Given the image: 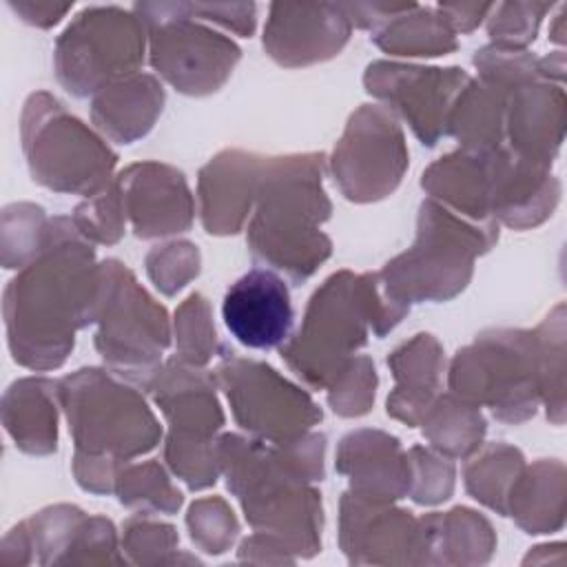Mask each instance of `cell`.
<instances>
[{
  "label": "cell",
  "mask_w": 567,
  "mask_h": 567,
  "mask_svg": "<svg viewBox=\"0 0 567 567\" xmlns=\"http://www.w3.org/2000/svg\"><path fill=\"white\" fill-rule=\"evenodd\" d=\"M95 348L111 372L148 385L171 346V326L159 306L117 259L100 264Z\"/></svg>",
  "instance_id": "ba28073f"
},
{
  "label": "cell",
  "mask_w": 567,
  "mask_h": 567,
  "mask_svg": "<svg viewBox=\"0 0 567 567\" xmlns=\"http://www.w3.org/2000/svg\"><path fill=\"white\" fill-rule=\"evenodd\" d=\"M175 332L179 359L204 365L217 354V332L210 321V308L199 292H193L175 312Z\"/></svg>",
  "instance_id": "f546056e"
},
{
  "label": "cell",
  "mask_w": 567,
  "mask_h": 567,
  "mask_svg": "<svg viewBox=\"0 0 567 567\" xmlns=\"http://www.w3.org/2000/svg\"><path fill=\"white\" fill-rule=\"evenodd\" d=\"M100 264L71 217L47 224L38 255L4 290V323L13 359L31 370L60 368L75 330L93 323Z\"/></svg>",
  "instance_id": "6da1fadb"
},
{
  "label": "cell",
  "mask_w": 567,
  "mask_h": 567,
  "mask_svg": "<svg viewBox=\"0 0 567 567\" xmlns=\"http://www.w3.org/2000/svg\"><path fill=\"white\" fill-rule=\"evenodd\" d=\"M520 470V452L496 443L465 467V487L476 501L496 509L501 516H507V496Z\"/></svg>",
  "instance_id": "83f0119b"
},
{
  "label": "cell",
  "mask_w": 567,
  "mask_h": 567,
  "mask_svg": "<svg viewBox=\"0 0 567 567\" xmlns=\"http://www.w3.org/2000/svg\"><path fill=\"white\" fill-rule=\"evenodd\" d=\"M388 365L396 379L394 392L388 396V414L419 425L441 388L443 350L439 341L432 334H414L388 357Z\"/></svg>",
  "instance_id": "603a6c76"
},
{
  "label": "cell",
  "mask_w": 567,
  "mask_h": 567,
  "mask_svg": "<svg viewBox=\"0 0 567 567\" xmlns=\"http://www.w3.org/2000/svg\"><path fill=\"white\" fill-rule=\"evenodd\" d=\"M186 4L197 20L217 22L241 38H250L255 31L252 2H186Z\"/></svg>",
  "instance_id": "74e56055"
},
{
  "label": "cell",
  "mask_w": 567,
  "mask_h": 567,
  "mask_svg": "<svg viewBox=\"0 0 567 567\" xmlns=\"http://www.w3.org/2000/svg\"><path fill=\"white\" fill-rule=\"evenodd\" d=\"M215 385V374L179 357L159 365L146 385L168 419L164 456L190 489L215 485L219 472L213 436L224 425V414Z\"/></svg>",
  "instance_id": "52a82bcc"
},
{
  "label": "cell",
  "mask_w": 567,
  "mask_h": 567,
  "mask_svg": "<svg viewBox=\"0 0 567 567\" xmlns=\"http://www.w3.org/2000/svg\"><path fill=\"white\" fill-rule=\"evenodd\" d=\"M7 4L20 16V20L35 27H51L60 22V18L73 7V2L55 4V2H29V0H18V2L9 0Z\"/></svg>",
  "instance_id": "f35d334b"
},
{
  "label": "cell",
  "mask_w": 567,
  "mask_h": 567,
  "mask_svg": "<svg viewBox=\"0 0 567 567\" xmlns=\"http://www.w3.org/2000/svg\"><path fill=\"white\" fill-rule=\"evenodd\" d=\"M337 470L350 476L354 494L394 501L410 492V461L401 452L399 439L377 432L359 430L341 439L337 452Z\"/></svg>",
  "instance_id": "7402d4cb"
},
{
  "label": "cell",
  "mask_w": 567,
  "mask_h": 567,
  "mask_svg": "<svg viewBox=\"0 0 567 567\" xmlns=\"http://www.w3.org/2000/svg\"><path fill=\"white\" fill-rule=\"evenodd\" d=\"M264 157L224 151L199 173L202 221L210 235H233L241 228L257 199Z\"/></svg>",
  "instance_id": "ffe728a7"
},
{
  "label": "cell",
  "mask_w": 567,
  "mask_h": 567,
  "mask_svg": "<svg viewBox=\"0 0 567 567\" xmlns=\"http://www.w3.org/2000/svg\"><path fill=\"white\" fill-rule=\"evenodd\" d=\"M494 4H467V2H461V4H439L436 9L441 11V16L447 20V24L452 27V31H461V33H467L472 31L487 11H492Z\"/></svg>",
  "instance_id": "ab89813d"
},
{
  "label": "cell",
  "mask_w": 567,
  "mask_h": 567,
  "mask_svg": "<svg viewBox=\"0 0 567 567\" xmlns=\"http://www.w3.org/2000/svg\"><path fill=\"white\" fill-rule=\"evenodd\" d=\"M341 545L350 563H399L394 551H405L408 563H425L421 523L412 512L388 507V501L368 498L354 492L341 501Z\"/></svg>",
  "instance_id": "d6986e66"
},
{
  "label": "cell",
  "mask_w": 567,
  "mask_h": 567,
  "mask_svg": "<svg viewBox=\"0 0 567 567\" xmlns=\"http://www.w3.org/2000/svg\"><path fill=\"white\" fill-rule=\"evenodd\" d=\"M146 27L122 7H86L55 42V73L75 97L140 73Z\"/></svg>",
  "instance_id": "8fae6325"
},
{
  "label": "cell",
  "mask_w": 567,
  "mask_h": 567,
  "mask_svg": "<svg viewBox=\"0 0 567 567\" xmlns=\"http://www.w3.org/2000/svg\"><path fill=\"white\" fill-rule=\"evenodd\" d=\"M58 401L64 408L78 456L120 465L153 450L162 436L142 394L106 370L82 368L64 377L58 383Z\"/></svg>",
  "instance_id": "8992f818"
},
{
  "label": "cell",
  "mask_w": 567,
  "mask_h": 567,
  "mask_svg": "<svg viewBox=\"0 0 567 567\" xmlns=\"http://www.w3.org/2000/svg\"><path fill=\"white\" fill-rule=\"evenodd\" d=\"M408 312L383 295L377 275L339 270L315 290L301 328L281 346V357L310 388H330L365 346L368 326L383 337Z\"/></svg>",
  "instance_id": "277c9868"
},
{
  "label": "cell",
  "mask_w": 567,
  "mask_h": 567,
  "mask_svg": "<svg viewBox=\"0 0 567 567\" xmlns=\"http://www.w3.org/2000/svg\"><path fill=\"white\" fill-rule=\"evenodd\" d=\"M551 9V2H501L494 4V16L487 22V33L496 47L523 49L536 38L540 18Z\"/></svg>",
  "instance_id": "1f68e13d"
},
{
  "label": "cell",
  "mask_w": 567,
  "mask_h": 567,
  "mask_svg": "<svg viewBox=\"0 0 567 567\" xmlns=\"http://www.w3.org/2000/svg\"><path fill=\"white\" fill-rule=\"evenodd\" d=\"M323 155L264 157L248 248L257 261L286 272L292 284L308 279L330 257V239L319 226L330 217L321 188Z\"/></svg>",
  "instance_id": "3957f363"
},
{
  "label": "cell",
  "mask_w": 567,
  "mask_h": 567,
  "mask_svg": "<svg viewBox=\"0 0 567 567\" xmlns=\"http://www.w3.org/2000/svg\"><path fill=\"white\" fill-rule=\"evenodd\" d=\"M58 383L49 379H20L4 394V427L22 452L49 454L58 447L55 403Z\"/></svg>",
  "instance_id": "d4e9b609"
},
{
  "label": "cell",
  "mask_w": 567,
  "mask_h": 567,
  "mask_svg": "<svg viewBox=\"0 0 567 567\" xmlns=\"http://www.w3.org/2000/svg\"><path fill=\"white\" fill-rule=\"evenodd\" d=\"M330 164L348 199L388 197L408 168V146L396 117L381 104H361L337 142Z\"/></svg>",
  "instance_id": "5bb4252c"
},
{
  "label": "cell",
  "mask_w": 567,
  "mask_h": 567,
  "mask_svg": "<svg viewBox=\"0 0 567 567\" xmlns=\"http://www.w3.org/2000/svg\"><path fill=\"white\" fill-rule=\"evenodd\" d=\"M370 40L392 55H447L456 49L454 31L441 11L416 2L394 4Z\"/></svg>",
  "instance_id": "484cf974"
},
{
  "label": "cell",
  "mask_w": 567,
  "mask_h": 567,
  "mask_svg": "<svg viewBox=\"0 0 567 567\" xmlns=\"http://www.w3.org/2000/svg\"><path fill=\"white\" fill-rule=\"evenodd\" d=\"M563 91L536 80L523 82L505 95V131L509 151L540 166H549L563 142Z\"/></svg>",
  "instance_id": "44dd1931"
},
{
  "label": "cell",
  "mask_w": 567,
  "mask_h": 567,
  "mask_svg": "<svg viewBox=\"0 0 567 567\" xmlns=\"http://www.w3.org/2000/svg\"><path fill=\"white\" fill-rule=\"evenodd\" d=\"M350 31L352 22L341 2H275L264 27V49L281 66H306L337 55Z\"/></svg>",
  "instance_id": "e0dca14e"
},
{
  "label": "cell",
  "mask_w": 567,
  "mask_h": 567,
  "mask_svg": "<svg viewBox=\"0 0 567 567\" xmlns=\"http://www.w3.org/2000/svg\"><path fill=\"white\" fill-rule=\"evenodd\" d=\"M146 270L153 284L164 295H175L186 286L188 279L199 272L197 246L188 241H173L166 246H155L146 257Z\"/></svg>",
  "instance_id": "d590c367"
},
{
  "label": "cell",
  "mask_w": 567,
  "mask_h": 567,
  "mask_svg": "<svg viewBox=\"0 0 567 567\" xmlns=\"http://www.w3.org/2000/svg\"><path fill=\"white\" fill-rule=\"evenodd\" d=\"M365 91L394 106L412 126L421 144L434 146L447 128V115L454 100L467 86L470 75L463 69L414 66L377 60L368 64Z\"/></svg>",
  "instance_id": "9a60e30c"
},
{
  "label": "cell",
  "mask_w": 567,
  "mask_h": 567,
  "mask_svg": "<svg viewBox=\"0 0 567 567\" xmlns=\"http://www.w3.org/2000/svg\"><path fill=\"white\" fill-rule=\"evenodd\" d=\"M496 237L498 224H474L425 199L414 246L377 272L381 290L408 310L416 301H447L467 286L474 257L487 252Z\"/></svg>",
  "instance_id": "5b68a950"
},
{
  "label": "cell",
  "mask_w": 567,
  "mask_h": 567,
  "mask_svg": "<svg viewBox=\"0 0 567 567\" xmlns=\"http://www.w3.org/2000/svg\"><path fill=\"white\" fill-rule=\"evenodd\" d=\"M410 461V496L421 505L447 501L454 487V465L430 450L412 447Z\"/></svg>",
  "instance_id": "e575fe53"
},
{
  "label": "cell",
  "mask_w": 567,
  "mask_h": 567,
  "mask_svg": "<svg viewBox=\"0 0 567 567\" xmlns=\"http://www.w3.org/2000/svg\"><path fill=\"white\" fill-rule=\"evenodd\" d=\"M164 89L146 73L128 75L102 89L93 97L91 117L95 126L120 144L146 135L162 113Z\"/></svg>",
  "instance_id": "cb8c5ba5"
},
{
  "label": "cell",
  "mask_w": 567,
  "mask_h": 567,
  "mask_svg": "<svg viewBox=\"0 0 567 567\" xmlns=\"http://www.w3.org/2000/svg\"><path fill=\"white\" fill-rule=\"evenodd\" d=\"M71 219L89 241H100V244L117 241L124 233L126 215H124L122 195L115 179L104 190L89 197V202L80 204Z\"/></svg>",
  "instance_id": "4dcf8cb0"
},
{
  "label": "cell",
  "mask_w": 567,
  "mask_h": 567,
  "mask_svg": "<svg viewBox=\"0 0 567 567\" xmlns=\"http://www.w3.org/2000/svg\"><path fill=\"white\" fill-rule=\"evenodd\" d=\"M215 379L226 392L237 425L255 439L286 443L308 434L323 419L301 388L286 381L275 368L241 359L233 350H224Z\"/></svg>",
  "instance_id": "4fadbf2b"
},
{
  "label": "cell",
  "mask_w": 567,
  "mask_h": 567,
  "mask_svg": "<svg viewBox=\"0 0 567 567\" xmlns=\"http://www.w3.org/2000/svg\"><path fill=\"white\" fill-rule=\"evenodd\" d=\"M115 184L137 237H164L190 228L195 208L179 171L157 162L133 164L115 177Z\"/></svg>",
  "instance_id": "ac0fdd59"
},
{
  "label": "cell",
  "mask_w": 567,
  "mask_h": 567,
  "mask_svg": "<svg viewBox=\"0 0 567 567\" xmlns=\"http://www.w3.org/2000/svg\"><path fill=\"white\" fill-rule=\"evenodd\" d=\"M221 319L228 332L246 348L272 350L292 337L295 310L279 272L255 266L235 279L221 301Z\"/></svg>",
  "instance_id": "2e32d148"
},
{
  "label": "cell",
  "mask_w": 567,
  "mask_h": 567,
  "mask_svg": "<svg viewBox=\"0 0 567 567\" xmlns=\"http://www.w3.org/2000/svg\"><path fill=\"white\" fill-rule=\"evenodd\" d=\"M421 423L430 443L447 456L472 454L478 450L485 434V419L481 416L478 405L452 392L434 399Z\"/></svg>",
  "instance_id": "4316f807"
},
{
  "label": "cell",
  "mask_w": 567,
  "mask_h": 567,
  "mask_svg": "<svg viewBox=\"0 0 567 567\" xmlns=\"http://www.w3.org/2000/svg\"><path fill=\"white\" fill-rule=\"evenodd\" d=\"M120 503L135 509H155L173 514L182 505V494L175 489L157 463L128 465L120 470L115 481Z\"/></svg>",
  "instance_id": "f1b7e54d"
},
{
  "label": "cell",
  "mask_w": 567,
  "mask_h": 567,
  "mask_svg": "<svg viewBox=\"0 0 567 567\" xmlns=\"http://www.w3.org/2000/svg\"><path fill=\"white\" fill-rule=\"evenodd\" d=\"M326 436L308 432L286 443L224 434L217 463L246 520L288 551L312 556L321 549V494L308 483L323 478Z\"/></svg>",
  "instance_id": "7a4b0ae2"
},
{
  "label": "cell",
  "mask_w": 567,
  "mask_h": 567,
  "mask_svg": "<svg viewBox=\"0 0 567 567\" xmlns=\"http://www.w3.org/2000/svg\"><path fill=\"white\" fill-rule=\"evenodd\" d=\"M22 146L35 182L58 193L93 197L111 184L117 155L49 93H33L22 111Z\"/></svg>",
  "instance_id": "9c48e42d"
},
{
  "label": "cell",
  "mask_w": 567,
  "mask_h": 567,
  "mask_svg": "<svg viewBox=\"0 0 567 567\" xmlns=\"http://www.w3.org/2000/svg\"><path fill=\"white\" fill-rule=\"evenodd\" d=\"M190 538L208 554H221L235 540L239 527L221 498H202L190 505L186 516Z\"/></svg>",
  "instance_id": "836d02e7"
},
{
  "label": "cell",
  "mask_w": 567,
  "mask_h": 567,
  "mask_svg": "<svg viewBox=\"0 0 567 567\" xmlns=\"http://www.w3.org/2000/svg\"><path fill=\"white\" fill-rule=\"evenodd\" d=\"M452 394L489 405L496 419L520 423L540 399L538 343L527 330H489L456 352L450 368Z\"/></svg>",
  "instance_id": "30bf717a"
},
{
  "label": "cell",
  "mask_w": 567,
  "mask_h": 567,
  "mask_svg": "<svg viewBox=\"0 0 567 567\" xmlns=\"http://www.w3.org/2000/svg\"><path fill=\"white\" fill-rule=\"evenodd\" d=\"M124 549L131 554H137L133 560L142 563L148 558V554L171 551L177 545V534L171 525L151 523L142 518H131L124 527Z\"/></svg>",
  "instance_id": "8d00e7d4"
},
{
  "label": "cell",
  "mask_w": 567,
  "mask_h": 567,
  "mask_svg": "<svg viewBox=\"0 0 567 567\" xmlns=\"http://www.w3.org/2000/svg\"><path fill=\"white\" fill-rule=\"evenodd\" d=\"M151 42V66L179 93H215L241 58L239 47L197 22L186 2H137Z\"/></svg>",
  "instance_id": "7c38bea8"
},
{
  "label": "cell",
  "mask_w": 567,
  "mask_h": 567,
  "mask_svg": "<svg viewBox=\"0 0 567 567\" xmlns=\"http://www.w3.org/2000/svg\"><path fill=\"white\" fill-rule=\"evenodd\" d=\"M377 372L368 357H354L328 392L330 408L341 416H361L374 403Z\"/></svg>",
  "instance_id": "d6a6232c"
}]
</instances>
